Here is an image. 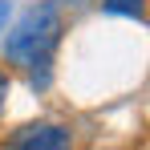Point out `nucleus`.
I'll use <instances>...</instances> for the list:
<instances>
[{
    "instance_id": "nucleus-2",
    "label": "nucleus",
    "mask_w": 150,
    "mask_h": 150,
    "mask_svg": "<svg viewBox=\"0 0 150 150\" xmlns=\"http://www.w3.org/2000/svg\"><path fill=\"white\" fill-rule=\"evenodd\" d=\"M69 146H73V138H69L65 126H57V122H33V126H25V130H16L4 150H69Z\"/></svg>"
},
{
    "instance_id": "nucleus-1",
    "label": "nucleus",
    "mask_w": 150,
    "mask_h": 150,
    "mask_svg": "<svg viewBox=\"0 0 150 150\" xmlns=\"http://www.w3.org/2000/svg\"><path fill=\"white\" fill-rule=\"evenodd\" d=\"M61 33H65L61 8H57V4H37V8H28L25 16L12 25V33L4 37V57H8L16 69H25L37 89H45V85H49L53 53L61 45Z\"/></svg>"
},
{
    "instance_id": "nucleus-3",
    "label": "nucleus",
    "mask_w": 150,
    "mask_h": 150,
    "mask_svg": "<svg viewBox=\"0 0 150 150\" xmlns=\"http://www.w3.org/2000/svg\"><path fill=\"white\" fill-rule=\"evenodd\" d=\"M101 8L114 16H142V0H101Z\"/></svg>"
},
{
    "instance_id": "nucleus-5",
    "label": "nucleus",
    "mask_w": 150,
    "mask_h": 150,
    "mask_svg": "<svg viewBox=\"0 0 150 150\" xmlns=\"http://www.w3.org/2000/svg\"><path fill=\"white\" fill-rule=\"evenodd\" d=\"M4 25H8V0H0V33H4Z\"/></svg>"
},
{
    "instance_id": "nucleus-4",
    "label": "nucleus",
    "mask_w": 150,
    "mask_h": 150,
    "mask_svg": "<svg viewBox=\"0 0 150 150\" xmlns=\"http://www.w3.org/2000/svg\"><path fill=\"white\" fill-rule=\"evenodd\" d=\"M4 98H8V73L0 69V110H4Z\"/></svg>"
}]
</instances>
